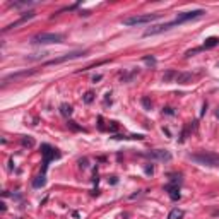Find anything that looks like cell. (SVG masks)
<instances>
[{
  "mask_svg": "<svg viewBox=\"0 0 219 219\" xmlns=\"http://www.w3.org/2000/svg\"><path fill=\"white\" fill-rule=\"evenodd\" d=\"M79 163H81V166H82V168H86V166H87V164H86V163H87V159H81Z\"/></svg>",
  "mask_w": 219,
  "mask_h": 219,
  "instance_id": "24",
  "label": "cell"
},
{
  "mask_svg": "<svg viewBox=\"0 0 219 219\" xmlns=\"http://www.w3.org/2000/svg\"><path fill=\"white\" fill-rule=\"evenodd\" d=\"M212 216H214V218H219V211H212Z\"/></svg>",
  "mask_w": 219,
  "mask_h": 219,
  "instance_id": "26",
  "label": "cell"
},
{
  "mask_svg": "<svg viewBox=\"0 0 219 219\" xmlns=\"http://www.w3.org/2000/svg\"><path fill=\"white\" fill-rule=\"evenodd\" d=\"M72 111H74V110H72V106H70V104H67V103H63V104L60 106V113L63 116H70V115H72Z\"/></svg>",
  "mask_w": 219,
  "mask_h": 219,
  "instance_id": "11",
  "label": "cell"
},
{
  "mask_svg": "<svg viewBox=\"0 0 219 219\" xmlns=\"http://www.w3.org/2000/svg\"><path fill=\"white\" fill-rule=\"evenodd\" d=\"M38 70L36 68H33V70H22V72H15V74H10V75H7V77H4V84H7L9 81H17V79H21V77H27V75H33L36 74Z\"/></svg>",
  "mask_w": 219,
  "mask_h": 219,
  "instance_id": "7",
  "label": "cell"
},
{
  "mask_svg": "<svg viewBox=\"0 0 219 219\" xmlns=\"http://www.w3.org/2000/svg\"><path fill=\"white\" fill-rule=\"evenodd\" d=\"M182 218H183V211L182 209H173L168 214V219H182Z\"/></svg>",
  "mask_w": 219,
  "mask_h": 219,
  "instance_id": "13",
  "label": "cell"
},
{
  "mask_svg": "<svg viewBox=\"0 0 219 219\" xmlns=\"http://www.w3.org/2000/svg\"><path fill=\"white\" fill-rule=\"evenodd\" d=\"M144 156L149 159H157V161H170L171 159V152L166 149H156L151 152H144Z\"/></svg>",
  "mask_w": 219,
  "mask_h": 219,
  "instance_id": "5",
  "label": "cell"
},
{
  "mask_svg": "<svg viewBox=\"0 0 219 219\" xmlns=\"http://www.w3.org/2000/svg\"><path fill=\"white\" fill-rule=\"evenodd\" d=\"M116 129H118V125H116V122H111V125H110V130H111V132H115Z\"/></svg>",
  "mask_w": 219,
  "mask_h": 219,
  "instance_id": "21",
  "label": "cell"
},
{
  "mask_svg": "<svg viewBox=\"0 0 219 219\" xmlns=\"http://www.w3.org/2000/svg\"><path fill=\"white\" fill-rule=\"evenodd\" d=\"M190 159L198 164H204V166H219V156L214 152H209V151H200L195 154H190Z\"/></svg>",
  "mask_w": 219,
  "mask_h": 219,
  "instance_id": "1",
  "label": "cell"
},
{
  "mask_svg": "<svg viewBox=\"0 0 219 219\" xmlns=\"http://www.w3.org/2000/svg\"><path fill=\"white\" fill-rule=\"evenodd\" d=\"M31 17H34V12H27L26 15H22L19 21H15V22H12V24H9V26L4 29V31H9V29H14V27H17L19 24H22V22H26L27 19H31Z\"/></svg>",
  "mask_w": 219,
  "mask_h": 219,
  "instance_id": "8",
  "label": "cell"
},
{
  "mask_svg": "<svg viewBox=\"0 0 219 219\" xmlns=\"http://www.w3.org/2000/svg\"><path fill=\"white\" fill-rule=\"evenodd\" d=\"M168 193H170V198H171V200H178V198L182 197V195H180V188H178V187L170 188V190H168Z\"/></svg>",
  "mask_w": 219,
  "mask_h": 219,
  "instance_id": "14",
  "label": "cell"
},
{
  "mask_svg": "<svg viewBox=\"0 0 219 219\" xmlns=\"http://www.w3.org/2000/svg\"><path fill=\"white\" fill-rule=\"evenodd\" d=\"M173 77L176 79V72H173V70H170V72H166V74L163 75V81H164V82H168V81H171Z\"/></svg>",
  "mask_w": 219,
  "mask_h": 219,
  "instance_id": "17",
  "label": "cell"
},
{
  "mask_svg": "<svg viewBox=\"0 0 219 219\" xmlns=\"http://www.w3.org/2000/svg\"><path fill=\"white\" fill-rule=\"evenodd\" d=\"M41 152H43V156H45V161H43V171L46 170L48 163L51 161V159H57V157H60V152L53 147H50L48 144H43L41 146Z\"/></svg>",
  "mask_w": 219,
  "mask_h": 219,
  "instance_id": "4",
  "label": "cell"
},
{
  "mask_svg": "<svg viewBox=\"0 0 219 219\" xmlns=\"http://www.w3.org/2000/svg\"><path fill=\"white\" fill-rule=\"evenodd\" d=\"M142 60L146 62L147 65H151V67H154V65H156V58H154V57H144Z\"/></svg>",
  "mask_w": 219,
  "mask_h": 219,
  "instance_id": "19",
  "label": "cell"
},
{
  "mask_svg": "<svg viewBox=\"0 0 219 219\" xmlns=\"http://www.w3.org/2000/svg\"><path fill=\"white\" fill-rule=\"evenodd\" d=\"M21 144H22L24 147H33V146H34V140L31 139V137H22V139H21Z\"/></svg>",
  "mask_w": 219,
  "mask_h": 219,
  "instance_id": "15",
  "label": "cell"
},
{
  "mask_svg": "<svg viewBox=\"0 0 219 219\" xmlns=\"http://www.w3.org/2000/svg\"><path fill=\"white\" fill-rule=\"evenodd\" d=\"M164 113H168V115H173L175 111H173V108H164Z\"/></svg>",
  "mask_w": 219,
  "mask_h": 219,
  "instance_id": "22",
  "label": "cell"
},
{
  "mask_svg": "<svg viewBox=\"0 0 219 219\" xmlns=\"http://www.w3.org/2000/svg\"><path fill=\"white\" fill-rule=\"evenodd\" d=\"M152 171H154V168H152V166H147V168H146V173H147V175H152Z\"/></svg>",
  "mask_w": 219,
  "mask_h": 219,
  "instance_id": "23",
  "label": "cell"
},
{
  "mask_svg": "<svg viewBox=\"0 0 219 219\" xmlns=\"http://www.w3.org/2000/svg\"><path fill=\"white\" fill-rule=\"evenodd\" d=\"M68 127H70L72 130H82L81 127H79V125H75V122H72V120H68Z\"/></svg>",
  "mask_w": 219,
  "mask_h": 219,
  "instance_id": "20",
  "label": "cell"
},
{
  "mask_svg": "<svg viewBox=\"0 0 219 219\" xmlns=\"http://www.w3.org/2000/svg\"><path fill=\"white\" fill-rule=\"evenodd\" d=\"M45 183H46L45 175H40V176H36V180L33 182V187L34 188H40V187H45Z\"/></svg>",
  "mask_w": 219,
  "mask_h": 219,
  "instance_id": "12",
  "label": "cell"
},
{
  "mask_svg": "<svg viewBox=\"0 0 219 219\" xmlns=\"http://www.w3.org/2000/svg\"><path fill=\"white\" fill-rule=\"evenodd\" d=\"M87 51H72V53H67L63 57H58V58H53V60H48L45 65H57V63H62V62L67 60H74V58H79V57H84Z\"/></svg>",
  "mask_w": 219,
  "mask_h": 219,
  "instance_id": "6",
  "label": "cell"
},
{
  "mask_svg": "<svg viewBox=\"0 0 219 219\" xmlns=\"http://www.w3.org/2000/svg\"><path fill=\"white\" fill-rule=\"evenodd\" d=\"M218 45H219V38H216V36H211L204 41V48H214Z\"/></svg>",
  "mask_w": 219,
  "mask_h": 219,
  "instance_id": "10",
  "label": "cell"
},
{
  "mask_svg": "<svg viewBox=\"0 0 219 219\" xmlns=\"http://www.w3.org/2000/svg\"><path fill=\"white\" fill-rule=\"evenodd\" d=\"M190 81H192V74H188V72L176 74V82H180V84H188Z\"/></svg>",
  "mask_w": 219,
  "mask_h": 219,
  "instance_id": "9",
  "label": "cell"
},
{
  "mask_svg": "<svg viewBox=\"0 0 219 219\" xmlns=\"http://www.w3.org/2000/svg\"><path fill=\"white\" fill-rule=\"evenodd\" d=\"M159 17H161V14H144V15H132V17H127V19H123V24H125V26H137V24H147V22L157 21Z\"/></svg>",
  "mask_w": 219,
  "mask_h": 219,
  "instance_id": "2",
  "label": "cell"
},
{
  "mask_svg": "<svg viewBox=\"0 0 219 219\" xmlns=\"http://www.w3.org/2000/svg\"><path fill=\"white\" fill-rule=\"evenodd\" d=\"M94 101V93H93V91H87V93H86V94H84V103H93Z\"/></svg>",
  "mask_w": 219,
  "mask_h": 219,
  "instance_id": "16",
  "label": "cell"
},
{
  "mask_svg": "<svg viewBox=\"0 0 219 219\" xmlns=\"http://www.w3.org/2000/svg\"><path fill=\"white\" fill-rule=\"evenodd\" d=\"M63 34L60 33H40L33 38V43L36 45H48V43H62Z\"/></svg>",
  "mask_w": 219,
  "mask_h": 219,
  "instance_id": "3",
  "label": "cell"
},
{
  "mask_svg": "<svg viewBox=\"0 0 219 219\" xmlns=\"http://www.w3.org/2000/svg\"><path fill=\"white\" fill-rule=\"evenodd\" d=\"M216 116H218V118H219V111H218V113H216Z\"/></svg>",
  "mask_w": 219,
  "mask_h": 219,
  "instance_id": "27",
  "label": "cell"
},
{
  "mask_svg": "<svg viewBox=\"0 0 219 219\" xmlns=\"http://www.w3.org/2000/svg\"><path fill=\"white\" fill-rule=\"evenodd\" d=\"M140 103H142V106L146 110H151V106H152V104H151V99L147 98V96H144L142 99H140Z\"/></svg>",
  "mask_w": 219,
  "mask_h": 219,
  "instance_id": "18",
  "label": "cell"
},
{
  "mask_svg": "<svg viewBox=\"0 0 219 219\" xmlns=\"http://www.w3.org/2000/svg\"><path fill=\"white\" fill-rule=\"evenodd\" d=\"M103 77L101 75H94V77H93V82H98V81H101Z\"/></svg>",
  "mask_w": 219,
  "mask_h": 219,
  "instance_id": "25",
  "label": "cell"
}]
</instances>
